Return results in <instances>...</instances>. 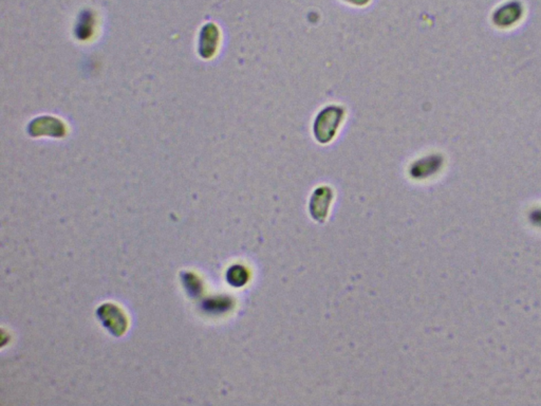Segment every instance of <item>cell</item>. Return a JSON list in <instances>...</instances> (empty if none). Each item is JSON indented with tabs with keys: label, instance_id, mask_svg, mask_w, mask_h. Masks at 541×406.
Segmentation results:
<instances>
[{
	"label": "cell",
	"instance_id": "obj_1",
	"mask_svg": "<svg viewBox=\"0 0 541 406\" xmlns=\"http://www.w3.org/2000/svg\"><path fill=\"white\" fill-rule=\"evenodd\" d=\"M345 109L336 105H330L322 109L315 117L313 123V135L320 144L331 142L338 129L341 128L345 119Z\"/></svg>",
	"mask_w": 541,
	"mask_h": 406
},
{
	"label": "cell",
	"instance_id": "obj_2",
	"mask_svg": "<svg viewBox=\"0 0 541 406\" xmlns=\"http://www.w3.org/2000/svg\"><path fill=\"white\" fill-rule=\"evenodd\" d=\"M348 3H354V5L362 6L367 3L369 0H346Z\"/></svg>",
	"mask_w": 541,
	"mask_h": 406
}]
</instances>
